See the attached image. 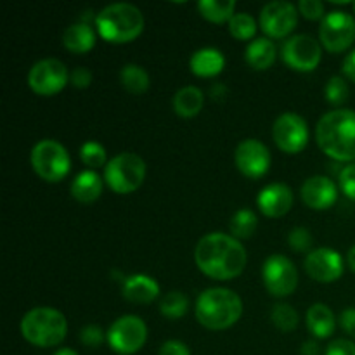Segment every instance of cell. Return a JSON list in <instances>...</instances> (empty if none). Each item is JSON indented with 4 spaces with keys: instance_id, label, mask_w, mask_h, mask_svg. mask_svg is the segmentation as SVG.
<instances>
[{
    "instance_id": "cell-1",
    "label": "cell",
    "mask_w": 355,
    "mask_h": 355,
    "mask_svg": "<svg viewBox=\"0 0 355 355\" xmlns=\"http://www.w3.org/2000/svg\"><path fill=\"white\" fill-rule=\"evenodd\" d=\"M246 260L248 255L241 241L224 232H210L203 236L194 248V262L198 269L215 281H231L241 276Z\"/></svg>"
},
{
    "instance_id": "cell-2",
    "label": "cell",
    "mask_w": 355,
    "mask_h": 355,
    "mask_svg": "<svg viewBox=\"0 0 355 355\" xmlns=\"http://www.w3.org/2000/svg\"><path fill=\"white\" fill-rule=\"evenodd\" d=\"M319 149L336 162H355V111L335 110L322 114L315 127Z\"/></svg>"
},
{
    "instance_id": "cell-3",
    "label": "cell",
    "mask_w": 355,
    "mask_h": 355,
    "mask_svg": "<svg viewBox=\"0 0 355 355\" xmlns=\"http://www.w3.org/2000/svg\"><path fill=\"white\" fill-rule=\"evenodd\" d=\"M194 314L201 326L211 331H222L241 319L243 300L229 288H208L198 297Z\"/></svg>"
},
{
    "instance_id": "cell-4",
    "label": "cell",
    "mask_w": 355,
    "mask_h": 355,
    "mask_svg": "<svg viewBox=\"0 0 355 355\" xmlns=\"http://www.w3.org/2000/svg\"><path fill=\"white\" fill-rule=\"evenodd\" d=\"M97 33L110 44H128L144 30V14L128 2L110 3L96 16Z\"/></svg>"
},
{
    "instance_id": "cell-5",
    "label": "cell",
    "mask_w": 355,
    "mask_h": 355,
    "mask_svg": "<svg viewBox=\"0 0 355 355\" xmlns=\"http://www.w3.org/2000/svg\"><path fill=\"white\" fill-rule=\"evenodd\" d=\"M21 335L28 343L49 349L62 343L68 335V319L52 307H35L21 319Z\"/></svg>"
},
{
    "instance_id": "cell-6",
    "label": "cell",
    "mask_w": 355,
    "mask_h": 355,
    "mask_svg": "<svg viewBox=\"0 0 355 355\" xmlns=\"http://www.w3.org/2000/svg\"><path fill=\"white\" fill-rule=\"evenodd\" d=\"M144 179L146 163L135 153H120L104 166V182L116 194L134 193L142 186Z\"/></svg>"
},
{
    "instance_id": "cell-7",
    "label": "cell",
    "mask_w": 355,
    "mask_h": 355,
    "mask_svg": "<svg viewBox=\"0 0 355 355\" xmlns=\"http://www.w3.org/2000/svg\"><path fill=\"white\" fill-rule=\"evenodd\" d=\"M30 162L35 173L49 184L61 182L71 170L68 149L54 139L38 141L30 153Z\"/></svg>"
},
{
    "instance_id": "cell-8",
    "label": "cell",
    "mask_w": 355,
    "mask_h": 355,
    "mask_svg": "<svg viewBox=\"0 0 355 355\" xmlns=\"http://www.w3.org/2000/svg\"><path fill=\"white\" fill-rule=\"evenodd\" d=\"M106 335L111 350L120 355H132L144 347L148 340V326L139 315L125 314L111 322Z\"/></svg>"
},
{
    "instance_id": "cell-9",
    "label": "cell",
    "mask_w": 355,
    "mask_h": 355,
    "mask_svg": "<svg viewBox=\"0 0 355 355\" xmlns=\"http://www.w3.org/2000/svg\"><path fill=\"white\" fill-rule=\"evenodd\" d=\"M69 75L71 73L64 62L55 58H45L31 66L28 73V85L38 96H55L68 85Z\"/></svg>"
},
{
    "instance_id": "cell-10",
    "label": "cell",
    "mask_w": 355,
    "mask_h": 355,
    "mask_svg": "<svg viewBox=\"0 0 355 355\" xmlns=\"http://www.w3.org/2000/svg\"><path fill=\"white\" fill-rule=\"evenodd\" d=\"M262 281L266 290L272 297H290L298 286V270L286 255L276 253L263 262Z\"/></svg>"
},
{
    "instance_id": "cell-11",
    "label": "cell",
    "mask_w": 355,
    "mask_h": 355,
    "mask_svg": "<svg viewBox=\"0 0 355 355\" xmlns=\"http://www.w3.org/2000/svg\"><path fill=\"white\" fill-rule=\"evenodd\" d=\"M272 139L283 153L298 155L309 144L307 120L293 111L279 114L272 125Z\"/></svg>"
},
{
    "instance_id": "cell-12",
    "label": "cell",
    "mask_w": 355,
    "mask_h": 355,
    "mask_svg": "<svg viewBox=\"0 0 355 355\" xmlns=\"http://www.w3.org/2000/svg\"><path fill=\"white\" fill-rule=\"evenodd\" d=\"M319 40L329 52H343L355 42V17L345 10H331L321 21Z\"/></svg>"
},
{
    "instance_id": "cell-13",
    "label": "cell",
    "mask_w": 355,
    "mask_h": 355,
    "mask_svg": "<svg viewBox=\"0 0 355 355\" xmlns=\"http://www.w3.org/2000/svg\"><path fill=\"white\" fill-rule=\"evenodd\" d=\"M298 7L286 0H274L260 10L259 26L269 38H284L298 24Z\"/></svg>"
},
{
    "instance_id": "cell-14",
    "label": "cell",
    "mask_w": 355,
    "mask_h": 355,
    "mask_svg": "<svg viewBox=\"0 0 355 355\" xmlns=\"http://www.w3.org/2000/svg\"><path fill=\"white\" fill-rule=\"evenodd\" d=\"M281 55L295 71H312L321 62L322 49L311 35H293L283 44Z\"/></svg>"
},
{
    "instance_id": "cell-15",
    "label": "cell",
    "mask_w": 355,
    "mask_h": 355,
    "mask_svg": "<svg viewBox=\"0 0 355 355\" xmlns=\"http://www.w3.org/2000/svg\"><path fill=\"white\" fill-rule=\"evenodd\" d=\"M270 151L259 139H245L234 151V163L239 172L248 179H260L270 168Z\"/></svg>"
},
{
    "instance_id": "cell-16",
    "label": "cell",
    "mask_w": 355,
    "mask_h": 355,
    "mask_svg": "<svg viewBox=\"0 0 355 355\" xmlns=\"http://www.w3.org/2000/svg\"><path fill=\"white\" fill-rule=\"evenodd\" d=\"M304 267L307 276L318 283H335L343 276V270H345L343 257L328 246L312 250L305 257Z\"/></svg>"
},
{
    "instance_id": "cell-17",
    "label": "cell",
    "mask_w": 355,
    "mask_h": 355,
    "mask_svg": "<svg viewBox=\"0 0 355 355\" xmlns=\"http://www.w3.org/2000/svg\"><path fill=\"white\" fill-rule=\"evenodd\" d=\"M302 201L312 210H328L338 200V187L329 177L312 175L302 184Z\"/></svg>"
},
{
    "instance_id": "cell-18",
    "label": "cell",
    "mask_w": 355,
    "mask_h": 355,
    "mask_svg": "<svg viewBox=\"0 0 355 355\" xmlns=\"http://www.w3.org/2000/svg\"><path fill=\"white\" fill-rule=\"evenodd\" d=\"M293 191L283 182H272L263 187L257 196V205L266 217H283L293 207Z\"/></svg>"
},
{
    "instance_id": "cell-19",
    "label": "cell",
    "mask_w": 355,
    "mask_h": 355,
    "mask_svg": "<svg viewBox=\"0 0 355 355\" xmlns=\"http://www.w3.org/2000/svg\"><path fill=\"white\" fill-rule=\"evenodd\" d=\"M125 300L135 305H148L159 297V284L148 274H132L125 277L121 286Z\"/></svg>"
},
{
    "instance_id": "cell-20",
    "label": "cell",
    "mask_w": 355,
    "mask_h": 355,
    "mask_svg": "<svg viewBox=\"0 0 355 355\" xmlns=\"http://www.w3.org/2000/svg\"><path fill=\"white\" fill-rule=\"evenodd\" d=\"M225 66V58L218 49L203 47L194 52L189 59L191 71L201 78H210V76L220 75Z\"/></svg>"
},
{
    "instance_id": "cell-21",
    "label": "cell",
    "mask_w": 355,
    "mask_h": 355,
    "mask_svg": "<svg viewBox=\"0 0 355 355\" xmlns=\"http://www.w3.org/2000/svg\"><path fill=\"white\" fill-rule=\"evenodd\" d=\"M103 187L104 180L101 179L96 170H83L73 179L69 191L76 201L89 205L99 200L101 194H103Z\"/></svg>"
},
{
    "instance_id": "cell-22",
    "label": "cell",
    "mask_w": 355,
    "mask_h": 355,
    "mask_svg": "<svg viewBox=\"0 0 355 355\" xmlns=\"http://www.w3.org/2000/svg\"><path fill=\"white\" fill-rule=\"evenodd\" d=\"M305 322H307V328L312 333V336L319 340L329 338L336 328L335 314L326 304L311 305L307 315H305Z\"/></svg>"
},
{
    "instance_id": "cell-23",
    "label": "cell",
    "mask_w": 355,
    "mask_h": 355,
    "mask_svg": "<svg viewBox=\"0 0 355 355\" xmlns=\"http://www.w3.org/2000/svg\"><path fill=\"white\" fill-rule=\"evenodd\" d=\"M62 45L73 54H85L96 45V31L89 23H75L62 33Z\"/></svg>"
},
{
    "instance_id": "cell-24",
    "label": "cell",
    "mask_w": 355,
    "mask_h": 355,
    "mask_svg": "<svg viewBox=\"0 0 355 355\" xmlns=\"http://www.w3.org/2000/svg\"><path fill=\"white\" fill-rule=\"evenodd\" d=\"M276 45L270 38H255L253 42H250L246 45L245 51V61L248 62L250 68L257 69V71H263V69H269L270 66L276 62Z\"/></svg>"
},
{
    "instance_id": "cell-25",
    "label": "cell",
    "mask_w": 355,
    "mask_h": 355,
    "mask_svg": "<svg viewBox=\"0 0 355 355\" xmlns=\"http://www.w3.org/2000/svg\"><path fill=\"white\" fill-rule=\"evenodd\" d=\"M205 106V94L200 87H182L173 96V111L182 118H193L200 114Z\"/></svg>"
},
{
    "instance_id": "cell-26",
    "label": "cell",
    "mask_w": 355,
    "mask_h": 355,
    "mask_svg": "<svg viewBox=\"0 0 355 355\" xmlns=\"http://www.w3.org/2000/svg\"><path fill=\"white\" fill-rule=\"evenodd\" d=\"M236 2L234 0H201L198 3V10L205 19L211 23H229L231 17L234 16Z\"/></svg>"
},
{
    "instance_id": "cell-27",
    "label": "cell",
    "mask_w": 355,
    "mask_h": 355,
    "mask_svg": "<svg viewBox=\"0 0 355 355\" xmlns=\"http://www.w3.org/2000/svg\"><path fill=\"white\" fill-rule=\"evenodd\" d=\"M120 82L123 89L130 94H144L149 89V85H151L149 73L142 66L134 64V62L125 64L121 68Z\"/></svg>"
},
{
    "instance_id": "cell-28",
    "label": "cell",
    "mask_w": 355,
    "mask_h": 355,
    "mask_svg": "<svg viewBox=\"0 0 355 355\" xmlns=\"http://www.w3.org/2000/svg\"><path fill=\"white\" fill-rule=\"evenodd\" d=\"M257 225H259V217L253 210L250 208H241V210L236 211L231 217L229 222V229H231V236H234L236 239H250L257 231Z\"/></svg>"
},
{
    "instance_id": "cell-29",
    "label": "cell",
    "mask_w": 355,
    "mask_h": 355,
    "mask_svg": "<svg viewBox=\"0 0 355 355\" xmlns=\"http://www.w3.org/2000/svg\"><path fill=\"white\" fill-rule=\"evenodd\" d=\"M187 311H189V298L182 291H168L162 298V302H159V312H162V315L166 319H172V321L184 318L187 314Z\"/></svg>"
},
{
    "instance_id": "cell-30",
    "label": "cell",
    "mask_w": 355,
    "mask_h": 355,
    "mask_svg": "<svg viewBox=\"0 0 355 355\" xmlns=\"http://www.w3.org/2000/svg\"><path fill=\"white\" fill-rule=\"evenodd\" d=\"M270 319H272V324L283 333L293 331V329H297L298 322H300L298 312L290 304L274 305L272 312H270Z\"/></svg>"
},
{
    "instance_id": "cell-31",
    "label": "cell",
    "mask_w": 355,
    "mask_h": 355,
    "mask_svg": "<svg viewBox=\"0 0 355 355\" xmlns=\"http://www.w3.org/2000/svg\"><path fill=\"white\" fill-rule=\"evenodd\" d=\"M80 159L83 165L89 166V170H96L107 165V153L97 141H87L80 148Z\"/></svg>"
},
{
    "instance_id": "cell-32",
    "label": "cell",
    "mask_w": 355,
    "mask_h": 355,
    "mask_svg": "<svg viewBox=\"0 0 355 355\" xmlns=\"http://www.w3.org/2000/svg\"><path fill=\"white\" fill-rule=\"evenodd\" d=\"M257 21L248 12H236L229 21V33L238 40H250L257 33Z\"/></svg>"
},
{
    "instance_id": "cell-33",
    "label": "cell",
    "mask_w": 355,
    "mask_h": 355,
    "mask_svg": "<svg viewBox=\"0 0 355 355\" xmlns=\"http://www.w3.org/2000/svg\"><path fill=\"white\" fill-rule=\"evenodd\" d=\"M349 83L342 76H331L324 87L326 101L333 106H342L349 99Z\"/></svg>"
},
{
    "instance_id": "cell-34",
    "label": "cell",
    "mask_w": 355,
    "mask_h": 355,
    "mask_svg": "<svg viewBox=\"0 0 355 355\" xmlns=\"http://www.w3.org/2000/svg\"><path fill=\"white\" fill-rule=\"evenodd\" d=\"M288 245L293 248L297 253H311L312 245H314V238H312L311 231L305 227H295L293 231L288 234Z\"/></svg>"
},
{
    "instance_id": "cell-35",
    "label": "cell",
    "mask_w": 355,
    "mask_h": 355,
    "mask_svg": "<svg viewBox=\"0 0 355 355\" xmlns=\"http://www.w3.org/2000/svg\"><path fill=\"white\" fill-rule=\"evenodd\" d=\"M80 342L83 345L90 347V349H96L101 347L104 342H107V335L104 333V329L97 324H89L85 328H82L80 331Z\"/></svg>"
},
{
    "instance_id": "cell-36",
    "label": "cell",
    "mask_w": 355,
    "mask_h": 355,
    "mask_svg": "<svg viewBox=\"0 0 355 355\" xmlns=\"http://www.w3.org/2000/svg\"><path fill=\"white\" fill-rule=\"evenodd\" d=\"M298 12L312 21H322L326 16L324 3H322L321 0H300V3H298Z\"/></svg>"
},
{
    "instance_id": "cell-37",
    "label": "cell",
    "mask_w": 355,
    "mask_h": 355,
    "mask_svg": "<svg viewBox=\"0 0 355 355\" xmlns=\"http://www.w3.org/2000/svg\"><path fill=\"white\" fill-rule=\"evenodd\" d=\"M340 189L343 191L349 200L355 201V163L343 166L342 172H340Z\"/></svg>"
},
{
    "instance_id": "cell-38",
    "label": "cell",
    "mask_w": 355,
    "mask_h": 355,
    "mask_svg": "<svg viewBox=\"0 0 355 355\" xmlns=\"http://www.w3.org/2000/svg\"><path fill=\"white\" fill-rule=\"evenodd\" d=\"M324 355H355V343L345 338L333 340V342L326 347Z\"/></svg>"
},
{
    "instance_id": "cell-39",
    "label": "cell",
    "mask_w": 355,
    "mask_h": 355,
    "mask_svg": "<svg viewBox=\"0 0 355 355\" xmlns=\"http://www.w3.org/2000/svg\"><path fill=\"white\" fill-rule=\"evenodd\" d=\"M69 82L75 89H87V87L92 83V71L89 68H83V66H78L71 71L69 75Z\"/></svg>"
},
{
    "instance_id": "cell-40",
    "label": "cell",
    "mask_w": 355,
    "mask_h": 355,
    "mask_svg": "<svg viewBox=\"0 0 355 355\" xmlns=\"http://www.w3.org/2000/svg\"><path fill=\"white\" fill-rule=\"evenodd\" d=\"M158 355H191V350L180 340H168L159 347Z\"/></svg>"
},
{
    "instance_id": "cell-41",
    "label": "cell",
    "mask_w": 355,
    "mask_h": 355,
    "mask_svg": "<svg viewBox=\"0 0 355 355\" xmlns=\"http://www.w3.org/2000/svg\"><path fill=\"white\" fill-rule=\"evenodd\" d=\"M340 326L350 338L355 340V309H345L340 314Z\"/></svg>"
},
{
    "instance_id": "cell-42",
    "label": "cell",
    "mask_w": 355,
    "mask_h": 355,
    "mask_svg": "<svg viewBox=\"0 0 355 355\" xmlns=\"http://www.w3.org/2000/svg\"><path fill=\"white\" fill-rule=\"evenodd\" d=\"M342 71H343V75L350 80V82L355 83V49L350 52L349 55H347L345 61H343Z\"/></svg>"
},
{
    "instance_id": "cell-43",
    "label": "cell",
    "mask_w": 355,
    "mask_h": 355,
    "mask_svg": "<svg viewBox=\"0 0 355 355\" xmlns=\"http://www.w3.org/2000/svg\"><path fill=\"white\" fill-rule=\"evenodd\" d=\"M300 354L302 355H319V354H321L319 343L315 342V340H307V342L302 343Z\"/></svg>"
},
{
    "instance_id": "cell-44",
    "label": "cell",
    "mask_w": 355,
    "mask_h": 355,
    "mask_svg": "<svg viewBox=\"0 0 355 355\" xmlns=\"http://www.w3.org/2000/svg\"><path fill=\"white\" fill-rule=\"evenodd\" d=\"M227 87L225 85H222V83H215L214 87H211V90H210V94H211V97H214L215 101H222V99H225V96H227Z\"/></svg>"
},
{
    "instance_id": "cell-45",
    "label": "cell",
    "mask_w": 355,
    "mask_h": 355,
    "mask_svg": "<svg viewBox=\"0 0 355 355\" xmlns=\"http://www.w3.org/2000/svg\"><path fill=\"white\" fill-rule=\"evenodd\" d=\"M347 263H349L350 270L355 272V245L349 250V255H347Z\"/></svg>"
},
{
    "instance_id": "cell-46",
    "label": "cell",
    "mask_w": 355,
    "mask_h": 355,
    "mask_svg": "<svg viewBox=\"0 0 355 355\" xmlns=\"http://www.w3.org/2000/svg\"><path fill=\"white\" fill-rule=\"evenodd\" d=\"M54 355H78V352L73 349H59V350H55Z\"/></svg>"
},
{
    "instance_id": "cell-47",
    "label": "cell",
    "mask_w": 355,
    "mask_h": 355,
    "mask_svg": "<svg viewBox=\"0 0 355 355\" xmlns=\"http://www.w3.org/2000/svg\"><path fill=\"white\" fill-rule=\"evenodd\" d=\"M354 10H355V3H354Z\"/></svg>"
}]
</instances>
